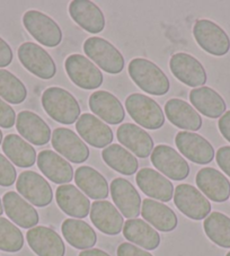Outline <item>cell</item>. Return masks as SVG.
Masks as SVG:
<instances>
[{
    "label": "cell",
    "mask_w": 230,
    "mask_h": 256,
    "mask_svg": "<svg viewBox=\"0 0 230 256\" xmlns=\"http://www.w3.org/2000/svg\"><path fill=\"white\" fill-rule=\"evenodd\" d=\"M118 140L136 157L147 158L154 150V140L148 132L132 123H124L116 131Z\"/></svg>",
    "instance_id": "cell-26"
},
{
    "label": "cell",
    "mask_w": 230,
    "mask_h": 256,
    "mask_svg": "<svg viewBox=\"0 0 230 256\" xmlns=\"http://www.w3.org/2000/svg\"><path fill=\"white\" fill-rule=\"evenodd\" d=\"M84 51L100 69L110 74H118L124 69L126 61L120 51L106 40L92 36L84 43Z\"/></svg>",
    "instance_id": "cell-4"
},
{
    "label": "cell",
    "mask_w": 230,
    "mask_h": 256,
    "mask_svg": "<svg viewBox=\"0 0 230 256\" xmlns=\"http://www.w3.org/2000/svg\"><path fill=\"white\" fill-rule=\"evenodd\" d=\"M90 220L100 232L106 235H118L123 230V217L110 201H95L90 206Z\"/></svg>",
    "instance_id": "cell-24"
},
{
    "label": "cell",
    "mask_w": 230,
    "mask_h": 256,
    "mask_svg": "<svg viewBox=\"0 0 230 256\" xmlns=\"http://www.w3.org/2000/svg\"><path fill=\"white\" fill-rule=\"evenodd\" d=\"M24 28L38 43L56 48L62 41V30L54 20L38 10H28L23 16Z\"/></svg>",
    "instance_id": "cell-5"
},
{
    "label": "cell",
    "mask_w": 230,
    "mask_h": 256,
    "mask_svg": "<svg viewBox=\"0 0 230 256\" xmlns=\"http://www.w3.org/2000/svg\"><path fill=\"white\" fill-rule=\"evenodd\" d=\"M110 196L120 210L121 214L128 219H136L141 214V198L136 188L129 180L118 178L110 183Z\"/></svg>",
    "instance_id": "cell-15"
},
{
    "label": "cell",
    "mask_w": 230,
    "mask_h": 256,
    "mask_svg": "<svg viewBox=\"0 0 230 256\" xmlns=\"http://www.w3.org/2000/svg\"><path fill=\"white\" fill-rule=\"evenodd\" d=\"M206 235L216 245L230 248V218L221 212H212L203 222Z\"/></svg>",
    "instance_id": "cell-36"
},
{
    "label": "cell",
    "mask_w": 230,
    "mask_h": 256,
    "mask_svg": "<svg viewBox=\"0 0 230 256\" xmlns=\"http://www.w3.org/2000/svg\"><path fill=\"white\" fill-rule=\"evenodd\" d=\"M123 235L128 240L147 250H154L160 245V236L142 219H129L124 222Z\"/></svg>",
    "instance_id": "cell-32"
},
{
    "label": "cell",
    "mask_w": 230,
    "mask_h": 256,
    "mask_svg": "<svg viewBox=\"0 0 230 256\" xmlns=\"http://www.w3.org/2000/svg\"><path fill=\"white\" fill-rule=\"evenodd\" d=\"M41 102L48 116L61 124H72L80 116L78 100L61 87H48L43 92Z\"/></svg>",
    "instance_id": "cell-1"
},
{
    "label": "cell",
    "mask_w": 230,
    "mask_h": 256,
    "mask_svg": "<svg viewBox=\"0 0 230 256\" xmlns=\"http://www.w3.org/2000/svg\"><path fill=\"white\" fill-rule=\"evenodd\" d=\"M76 130L84 141L95 148H106L112 144L113 131L92 114L84 113L76 122Z\"/></svg>",
    "instance_id": "cell-18"
},
{
    "label": "cell",
    "mask_w": 230,
    "mask_h": 256,
    "mask_svg": "<svg viewBox=\"0 0 230 256\" xmlns=\"http://www.w3.org/2000/svg\"><path fill=\"white\" fill-rule=\"evenodd\" d=\"M118 256H152L149 252L134 246L131 242H122L118 247Z\"/></svg>",
    "instance_id": "cell-42"
},
{
    "label": "cell",
    "mask_w": 230,
    "mask_h": 256,
    "mask_svg": "<svg viewBox=\"0 0 230 256\" xmlns=\"http://www.w3.org/2000/svg\"><path fill=\"white\" fill-rule=\"evenodd\" d=\"M141 214L146 222L157 230L170 232L178 227V219L174 211L164 203L152 198H144L142 201Z\"/></svg>",
    "instance_id": "cell-29"
},
{
    "label": "cell",
    "mask_w": 230,
    "mask_h": 256,
    "mask_svg": "<svg viewBox=\"0 0 230 256\" xmlns=\"http://www.w3.org/2000/svg\"><path fill=\"white\" fill-rule=\"evenodd\" d=\"M69 14L88 33L98 34L105 28L103 12L90 0H74L69 5Z\"/></svg>",
    "instance_id": "cell-22"
},
{
    "label": "cell",
    "mask_w": 230,
    "mask_h": 256,
    "mask_svg": "<svg viewBox=\"0 0 230 256\" xmlns=\"http://www.w3.org/2000/svg\"><path fill=\"white\" fill-rule=\"evenodd\" d=\"M92 112L110 124L122 123L126 118L124 108L118 97L105 90H96L90 96Z\"/></svg>",
    "instance_id": "cell-25"
},
{
    "label": "cell",
    "mask_w": 230,
    "mask_h": 256,
    "mask_svg": "<svg viewBox=\"0 0 230 256\" xmlns=\"http://www.w3.org/2000/svg\"><path fill=\"white\" fill-rule=\"evenodd\" d=\"M126 108L134 121L146 129L158 130L165 123L162 108L149 96L134 92L128 96Z\"/></svg>",
    "instance_id": "cell-3"
},
{
    "label": "cell",
    "mask_w": 230,
    "mask_h": 256,
    "mask_svg": "<svg viewBox=\"0 0 230 256\" xmlns=\"http://www.w3.org/2000/svg\"><path fill=\"white\" fill-rule=\"evenodd\" d=\"M106 165L123 175H134L138 170V160L121 144H110L102 152Z\"/></svg>",
    "instance_id": "cell-35"
},
{
    "label": "cell",
    "mask_w": 230,
    "mask_h": 256,
    "mask_svg": "<svg viewBox=\"0 0 230 256\" xmlns=\"http://www.w3.org/2000/svg\"><path fill=\"white\" fill-rule=\"evenodd\" d=\"M24 246V236L20 228L6 218L0 217V250L8 253L20 252Z\"/></svg>",
    "instance_id": "cell-38"
},
{
    "label": "cell",
    "mask_w": 230,
    "mask_h": 256,
    "mask_svg": "<svg viewBox=\"0 0 230 256\" xmlns=\"http://www.w3.org/2000/svg\"><path fill=\"white\" fill-rule=\"evenodd\" d=\"M165 114L175 126L183 130L198 131L202 126V118L192 105L178 98H172L165 105Z\"/></svg>",
    "instance_id": "cell-28"
},
{
    "label": "cell",
    "mask_w": 230,
    "mask_h": 256,
    "mask_svg": "<svg viewBox=\"0 0 230 256\" xmlns=\"http://www.w3.org/2000/svg\"><path fill=\"white\" fill-rule=\"evenodd\" d=\"M152 165L166 178L183 180L190 175V165L175 149L167 144H159L152 152Z\"/></svg>",
    "instance_id": "cell-11"
},
{
    "label": "cell",
    "mask_w": 230,
    "mask_h": 256,
    "mask_svg": "<svg viewBox=\"0 0 230 256\" xmlns=\"http://www.w3.org/2000/svg\"><path fill=\"white\" fill-rule=\"evenodd\" d=\"M218 128L224 138L230 142V111H227L220 118Z\"/></svg>",
    "instance_id": "cell-44"
},
{
    "label": "cell",
    "mask_w": 230,
    "mask_h": 256,
    "mask_svg": "<svg viewBox=\"0 0 230 256\" xmlns=\"http://www.w3.org/2000/svg\"><path fill=\"white\" fill-rule=\"evenodd\" d=\"M216 164L219 165L224 174L230 178V146H224L218 149L216 155Z\"/></svg>",
    "instance_id": "cell-41"
},
{
    "label": "cell",
    "mask_w": 230,
    "mask_h": 256,
    "mask_svg": "<svg viewBox=\"0 0 230 256\" xmlns=\"http://www.w3.org/2000/svg\"><path fill=\"white\" fill-rule=\"evenodd\" d=\"M20 64L30 74L41 79H51L56 76V66L52 56L42 46L33 42H25L18 48Z\"/></svg>",
    "instance_id": "cell-7"
},
{
    "label": "cell",
    "mask_w": 230,
    "mask_h": 256,
    "mask_svg": "<svg viewBox=\"0 0 230 256\" xmlns=\"http://www.w3.org/2000/svg\"><path fill=\"white\" fill-rule=\"evenodd\" d=\"M16 129L26 141L35 146H44L51 140V129L41 116L30 111H22L17 116Z\"/></svg>",
    "instance_id": "cell-27"
},
{
    "label": "cell",
    "mask_w": 230,
    "mask_h": 256,
    "mask_svg": "<svg viewBox=\"0 0 230 256\" xmlns=\"http://www.w3.org/2000/svg\"><path fill=\"white\" fill-rule=\"evenodd\" d=\"M226 256H230V252H228V253H227V255H226Z\"/></svg>",
    "instance_id": "cell-48"
},
{
    "label": "cell",
    "mask_w": 230,
    "mask_h": 256,
    "mask_svg": "<svg viewBox=\"0 0 230 256\" xmlns=\"http://www.w3.org/2000/svg\"><path fill=\"white\" fill-rule=\"evenodd\" d=\"M2 132L0 130V144H2Z\"/></svg>",
    "instance_id": "cell-47"
},
{
    "label": "cell",
    "mask_w": 230,
    "mask_h": 256,
    "mask_svg": "<svg viewBox=\"0 0 230 256\" xmlns=\"http://www.w3.org/2000/svg\"><path fill=\"white\" fill-rule=\"evenodd\" d=\"M190 100L198 112L210 118H221L227 108L222 96L206 86L193 88L190 92Z\"/></svg>",
    "instance_id": "cell-30"
},
{
    "label": "cell",
    "mask_w": 230,
    "mask_h": 256,
    "mask_svg": "<svg viewBox=\"0 0 230 256\" xmlns=\"http://www.w3.org/2000/svg\"><path fill=\"white\" fill-rule=\"evenodd\" d=\"M61 232L70 246L77 250H90L97 242L94 229L80 219H66L61 226Z\"/></svg>",
    "instance_id": "cell-33"
},
{
    "label": "cell",
    "mask_w": 230,
    "mask_h": 256,
    "mask_svg": "<svg viewBox=\"0 0 230 256\" xmlns=\"http://www.w3.org/2000/svg\"><path fill=\"white\" fill-rule=\"evenodd\" d=\"M0 97L10 104H20L28 97V90L15 74L0 69Z\"/></svg>",
    "instance_id": "cell-37"
},
{
    "label": "cell",
    "mask_w": 230,
    "mask_h": 256,
    "mask_svg": "<svg viewBox=\"0 0 230 256\" xmlns=\"http://www.w3.org/2000/svg\"><path fill=\"white\" fill-rule=\"evenodd\" d=\"M17 173L10 160L0 154V186L8 188L16 182Z\"/></svg>",
    "instance_id": "cell-39"
},
{
    "label": "cell",
    "mask_w": 230,
    "mask_h": 256,
    "mask_svg": "<svg viewBox=\"0 0 230 256\" xmlns=\"http://www.w3.org/2000/svg\"><path fill=\"white\" fill-rule=\"evenodd\" d=\"M174 203L180 212L190 219H206L211 212V203L198 191L190 184H180L174 192Z\"/></svg>",
    "instance_id": "cell-10"
},
{
    "label": "cell",
    "mask_w": 230,
    "mask_h": 256,
    "mask_svg": "<svg viewBox=\"0 0 230 256\" xmlns=\"http://www.w3.org/2000/svg\"><path fill=\"white\" fill-rule=\"evenodd\" d=\"M175 144L180 154L196 164L206 165L214 160V147L200 134L188 131L178 132L175 136Z\"/></svg>",
    "instance_id": "cell-14"
},
{
    "label": "cell",
    "mask_w": 230,
    "mask_h": 256,
    "mask_svg": "<svg viewBox=\"0 0 230 256\" xmlns=\"http://www.w3.org/2000/svg\"><path fill=\"white\" fill-rule=\"evenodd\" d=\"M170 68L172 74L188 87L203 86L208 80L206 69L200 61L184 52L172 56Z\"/></svg>",
    "instance_id": "cell-13"
},
{
    "label": "cell",
    "mask_w": 230,
    "mask_h": 256,
    "mask_svg": "<svg viewBox=\"0 0 230 256\" xmlns=\"http://www.w3.org/2000/svg\"><path fill=\"white\" fill-rule=\"evenodd\" d=\"M16 123V113L10 105L0 98V126L4 129H10Z\"/></svg>",
    "instance_id": "cell-40"
},
{
    "label": "cell",
    "mask_w": 230,
    "mask_h": 256,
    "mask_svg": "<svg viewBox=\"0 0 230 256\" xmlns=\"http://www.w3.org/2000/svg\"><path fill=\"white\" fill-rule=\"evenodd\" d=\"M4 210L12 222L20 228H34L38 224V214L34 206L14 191L7 192L2 198Z\"/></svg>",
    "instance_id": "cell-17"
},
{
    "label": "cell",
    "mask_w": 230,
    "mask_h": 256,
    "mask_svg": "<svg viewBox=\"0 0 230 256\" xmlns=\"http://www.w3.org/2000/svg\"><path fill=\"white\" fill-rule=\"evenodd\" d=\"M4 214V206H2V198H0V216Z\"/></svg>",
    "instance_id": "cell-46"
},
{
    "label": "cell",
    "mask_w": 230,
    "mask_h": 256,
    "mask_svg": "<svg viewBox=\"0 0 230 256\" xmlns=\"http://www.w3.org/2000/svg\"><path fill=\"white\" fill-rule=\"evenodd\" d=\"M128 70L136 85L148 94L162 96L170 92V79L157 64L150 60L136 58L129 64Z\"/></svg>",
    "instance_id": "cell-2"
},
{
    "label": "cell",
    "mask_w": 230,
    "mask_h": 256,
    "mask_svg": "<svg viewBox=\"0 0 230 256\" xmlns=\"http://www.w3.org/2000/svg\"><path fill=\"white\" fill-rule=\"evenodd\" d=\"M74 182L87 198L104 200L108 196V183L100 172L90 166H82L74 173Z\"/></svg>",
    "instance_id": "cell-31"
},
{
    "label": "cell",
    "mask_w": 230,
    "mask_h": 256,
    "mask_svg": "<svg viewBox=\"0 0 230 256\" xmlns=\"http://www.w3.org/2000/svg\"><path fill=\"white\" fill-rule=\"evenodd\" d=\"M52 147L60 156L74 164L85 162L90 157V149L79 136L67 128H56L52 134Z\"/></svg>",
    "instance_id": "cell-12"
},
{
    "label": "cell",
    "mask_w": 230,
    "mask_h": 256,
    "mask_svg": "<svg viewBox=\"0 0 230 256\" xmlns=\"http://www.w3.org/2000/svg\"><path fill=\"white\" fill-rule=\"evenodd\" d=\"M136 184L146 196L162 202L174 196V186L170 180L152 168H142L136 174Z\"/></svg>",
    "instance_id": "cell-21"
},
{
    "label": "cell",
    "mask_w": 230,
    "mask_h": 256,
    "mask_svg": "<svg viewBox=\"0 0 230 256\" xmlns=\"http://www.w3.org/2000/svg\"><path fill=\"white\" fill-rule=\"evenodd\" d=\"M64 69L70 80L82 90H96L103 84L100 70L82 54L69 56L64 61Z\"/></svg>",
    "instance_id": "cell-8"
},
{
    "label": "cell",
    "mask_w": 230,
    "mask_h": 256,
    "mask_svg": "<svg viewBox=\"0 0 230 256\" xmlns=\"http://www.w3.org/2000/svg\"><path fill=\"white\" fill-rule=\"evenodd\" d=\"M12 58H14V54H12L10 44L0 38V68L8 67L12 64Z\"/></svg>",
    "instance_id": "cell-43"
},
{
    "label": "cell",
    "mask_w": 230,
    "mask_h": 256,
    "mask_svg": "<svg viewBox=\"0 0 230 256\" xmlns=\"http://www.w3.org/2000/svg\"><path fill=\"white\" fill-rule=\"evenodd\" d=\"M196 43L208 54L216 56H226L230 50L228 34L218 24L209 20H198L193 26Z\"/></svg>",
    "instance_id": "cell-6"
},
{
    "label": "cell",
    "mask_w": 230,
    "mask_h": 256,
    "mask_svg": "<svg viewBox=\"0 0 230 256\" xmlns=\"http://www.w3.org/2000/svg\"><path fill=\"white\" fill-rule=\"evenodd\" d=\"M78 256H110V255L98 248H90V250H82V253H79Z\"/></svg>",
    "instance_id": "cell-45"
},
{
    "label": "cell",
    "mask_w": 230,
    "mask_h": 256,
    "mask_svg": "<svg viewBox=\"0 0 230 256\" xmlns=\"http://www.w3.org/2000/svg\"><path fill=\"white\" fill-rule=\"evenodd\" d=\"M56 200L59 208L70 217L82 219L90 212V198L74 185H60L56 188Z\"/></svg>",
    "instance_id": "cell-20"
},
{
    "label": "cell",
    "mask_w": 230,
    "mask_h": 256,
    "mask_svg": "<svg viewBox=\"0 0 230 256\" xmlns=\"http://www.w3.org/2000/svg\"><path fill=\"white\" fill-rule=\"evenodd\" d=\"M38 166L43 175L56 184L64 185L74 178V168L70 162L53 150H43L38 154Z\"/></svg>",
    "instance_id": "cell-23"
},
{
    "label": "cell",
    "mask_w": 230,
    "mask_h": 256,
    "mask_svg": "<svg viewBox=\"0 0 230 256\" xmlns=\"http://www.w3.org/2000/svg\"><path fill=\"white\" fill-rule=\"evenodd\" d=\"M28 245L38 256H64L66 246L59 234L44 226L30 228L26 234Z\"/></svg>",
    "instance_id": "cell-16"
},
{
    "label": "cell",
    "mask_w": 230,
    "mask_h": 256,
    "mask_svg": "<svg viewBox=\"0 0 230 256\" xmlns=\"http://www.w3.org/2000/svg\"><path fill=\"white\" fill-rule=\"evenodd\" d=\"M2 150L8 160L22 168L32 167L36 162V152L32 144L17 134H8L2 141Z\"/></svg>",
    "instance_id": "cell-34"
},
{
    "label": "cell",
    "mask_w": 230,
    "mask_h": 256,
    "mask_svg": "<svg viewBox=\"0 0 230 256\" xmlns=\"http://www.w3.org/2000/svg\"><path fill=\"white\" fill-rule=\"evenodd\" d=\"M196 182L200 191L211 201L224 202L230 196V182L228 178L212 167H204L198 172Z\"/></svg>",
    "instance_id": "cell-19"
},
{
    "label": "cell",
    "mask_w": 230,
    "mask_h": 256,
    "mask_svg": "<svg viewBox=\"0 0 230 256\" xmlns=\"http://www.w3.org/2000/svg\"><path fill=\"white\" fill-rule=\"evenodd\" d=\"M20 196L35 206H48L53 200V191L48 180L33 170L20 173L16 182Z\"/></svg>",
    "instance_id": "cell-9"
}]
</instances>
